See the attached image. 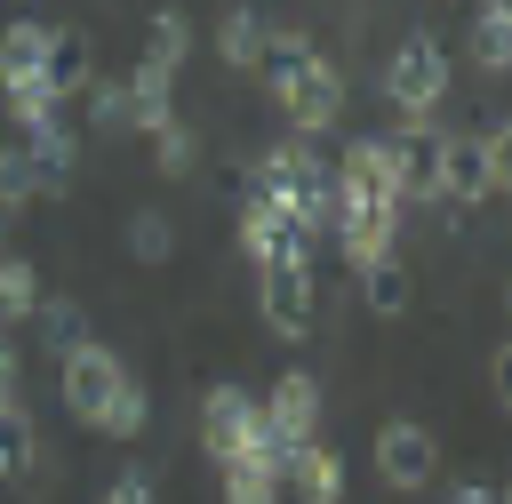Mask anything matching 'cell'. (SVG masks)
Returning a JSON list of instances; mask_svg holds the SVG:
<instances>
[{"label":"cell","mask_w":512,"mask_h":504,"mask_svg":"<svg viewBox=\"0 0 512 504\" xmlns=\"http://www.w3.org/2000/svg\"><path fill=\"white\" fill-rule=\"evenodd\" d=\"M224 504H280V472L272 464H224Z\"/></svg>","instance_id":"484cf974"},{"label":"cell","mask_w":512,"mask_h":504,"mask_svg":"<svg viewBox=\"0 0 512 504\" xmlns=\"http://www.w3.org/2000/svg\"><path fill=\"white\" fill-rule=\"evenodd\" d=\"M264 432H272L280 456H296L304 440H320V376L288 368V376L272 384V400H264Z\"/></svg>","instance_id":"9c48e42d"},{"label":"cell","mask_w":512,"mask_h":504,"mask_svg":"<svg viewBox=\"0 0 512 504\" xmlns=\"http://www.w3.org/2000/svg\"><path fill=\"white\" fill-rule=\"evenodd\" d=\"M256 312H264V328H272L280 344H304V336H312L320 296H312V256H304V248L256 264Z\"/></svg>","instance_id":"5b68a950"},{"label":"cell","mask_w":512,"mask_h":504,"mask_svg":"<svg viewBox=\"0 0 512 504\" xmlns=\"http://www.w3.org/2000/svg\"><path fill=\"white\" fill-rule=\"evenodd\" d=\"M144 416H152L144 384H136V376H120V384H112V400H104V416H96V432H104V440H136V432H144Z\"/></svg>","instance_id":"7402d4cb"},{"label":"cell","mask_w":512,"mask_h":504,"mask_svg":"<svg viewBox=\"0 0 512 504\" xmlns=\"http://www.w3.org/2000/svg\"><path fill=\"white\" fill-rule=\"evenodd\" d=\"M280 480L296 488V504H344V456H336L328 440H304V448L280 464Z\"/></svg>","instance_id":"4fadbf2b"},{"label":"cell","mask_w":512,"mask_h":504,"mask_svg":"<svg viewBox=\"0 0 512 504\" xmlns=\"http://www.w3.org/2000/svg\"><path fill=\"white\" fill-rule=\"evenodd\" d=\"M40 64H48V24H40V16H16V24L0 32V96L24 88V80H48Z\"/></svg>","instance_id":"2e32d148"},{"label":"cell","mask_w":512,"mask_h":504,"mask_svg":"<svg viewBox=\"0 0 512 504\" xmlns=\"http://www.w3.org/2000/svg\"><path fill=\"white\" fill-rule=\"evenodd\" d=\"M32 192H40V184H32V168H24V144H0V224H8Z\"/></svg>","instance_id":"83f0119b"},{"label":"cell","mask_w":512,"mask_h":504,"mask_svg":"<svg viewBox=\"0 0 512 504\" xmlns=\"http://www.w3.org/2000/svg\"><path fill=\"white\" fill-rule=\"evenodd\" d=\"M128 256L136 264H168L176 256V216L168 208H136L128 216Z\"/></svg>","instance_id":"44dd1931"},{"label":"cell","mask_w":512,"mask_h":504,"mask_svg":"<svg viewBox=\"0 0 512 504\" xmlns=\"http://www.w3.org/2000/svg\"><path fill=\"white\" fill-rule=\"evenodd\" d=\"M384 104L400 120H432L448 104V48L432 32H408L392 56H384Z\"/></svg>","instance_id":"277c9868"},{"label":"cell","mask_w":512,"mask_h":504,"mask_svg":"<svg viewBox=\"0 0 512 504\" xmlns=\"http://www.w3.org/2000/svg\"><path fill=\"white\" fill-rule=\"evenodd\" d=\"M184 48H192V24H184L176 8H160V16L144 24V56H136V64H160V72H176V64H184Z\"/></svg>","instance_id":"603a6c76"},{"label":"cell","mask_w":512,"mask_h":504,"mask_svg":"<svg viewBox=\"0 0 512 504\" xmlns=\"http://www.w3.org/2000/svg\"><path fill=\"white\" fill-rule=\"evenodd\" d=\"M80 96H88V120H96L104 136H120V128H128V88H120V80H88Z\"/></svg>","instance_id":"f1b7e54d"},{"label":"cell","mask_w":512,"mask_h":504,"mask_svg":"<svg viewBox=\"0 0 512 504\" xmlns=\"http://www.w3.org/2000/svg\"><path fill=\"white\" fill-rule=\"evenodd\" d=\"M32 328H40L48 360H64V352H80V344H88V312H80L72 296H40V304H32Z\"/></svg>","instance_id":"ffe728a7"},{"label":"cell","mask_w":512,"mask_h":504,"mask_svg":"<svg viewBox=\"0 0 512 504\" xmlns=\"http://www.w3.org/2000/svg\"><path fill=\"white\" fill-rule=\"evenodd\" d=\"M16 384H24V360H16V344H8V328H0V408L16 400Z\"/></svg>","instance_id":"4dcf8cb0"},{"label":"cell","mask_w":512,"mask_h":504,"mask_svg":"<svg viewBox=\"0 0 512 504\" xmlns=\"http://www.w3.org/2000/svg\"><path fill=\"white\" fill-rule=\"evenodd\" d=\"M200 448L216 456V464H288L280 448H272V432H264V408L240 392V384H216L208 392V408H200Z\"/></svg>","instance_id":"3957f363"},{"label":"cell","mask_w":512,"mask_h":504,"mask_svg":"<svg viewBox=\"0 0 512 504\" xmlns=\"http://www.w3.org/2000/svg\"><path fill=\"white\" fill-rule=\"evenodd\" d=\"M472 64L512 72V0H472Z\"/></svg>","instance_id":"d6986e66"},{"label":"cell","mask_w":512,"mask_h":504,"mask_svg":"<svg viewBox=\"0 0 512 504\" xmlns=\"http://www.w3.org/2000/svg\"><path fill=\"white\" fill-rule=\"evenodd\" d=\"M176 120V72H160V64H128V128H168Z\"/></svg>","instance_id":"e0dca14e"},{"label":"cell","mask_w":512,"mask_h":504,"mask_svg":"<svg viewBox=\"0 0 512 504\" xmlns=\"http://www.w3.org/2000/svg\"><path fill=\"white\" fill-rule=\"evenodd\" d=\"M104 504H160V496H152V472H144V464H128V472H112V488H104Z\"/></svg>","instance_id":"f546056e"},{"label":"cell","mask_w":512,"mask_h":504,"mask_svg":"<svg viewBox=\"0 0 512 504\" xmlns=\"http://www.w3.org/2000/svg\"><path fill=\"white\" fill-rule=\"evenodd\" d=\"M24 168H32L40 192H64V184H72V168H80V136L64 128V112H56L48 128H24Z\"/></svg>","instance_id":"7c38bea8"},{"label":"cell","mask_w":512,"mask_h":504,"mask_svg":"<svg viewBox=\"0 0 512 504\" xmlns=\"http://www.w3.org/2000/svg\"><path fill=\"white\" fill-rule=\"evenodd\" d=\"M40 72H48V88H56V104H64V96H80V88L96 80V56H88V32H80V24H48V64H40Z\"/></svg>","instance_id":"5bb4252c"},{"label":"cell","mask_w":512,"mask_h":504,"mask_svg":"<svg viewBox=\"0 0 512 504\" xmlns=\"http://www.w3.org/2000/svg\"><path fill=\"white\" fill-rule=\"evenodd\" d=\"M32 448H40L32 440V416H24V400H8L0 408V480H24L32 472Z\"/></svg>","instance_id":"cb8c5ba5"},{"label":"cell","mask_w":512,"mask_h":504,"mask_svg":"<svg viewBox=\"0 0 512 504\" xmlns=\"http://www.w3.org/2000/svg\"><path fill=\"white\" fill-rule=\"evenodd\" d=\"M152 160H160V176H192V160H200V144H192V128H184V120H168V128H152Z\"/></svg>","instance_id":"4316f807"},{"label":"cell","mask_w":512,"mask_h":504,"mask_svg":"<svg viewBox=\"0 0 512 504\" xmlns=\"http://www.w3.org/2000/svg\"><path fill=\"white\" fill-rule=\"evenodd\" d=\"M264 40H272V24L256 16V0H232V8H224V24H216V56H224L232 72H256Z\"/></svg>","instance_id":"ac0fdd59"},{"label":"cell","mask_w":512,"mask_h":504,"mask_svg":"<svg viewBox=\"0 0 512 504\" xmlns=\"http://www.w3.org/2000/svg\"><path fill=\"white\" fill-rule=\"evenodd\" d=\"M256 80H264V96L288 112V128H296L304 144H320V136L344 120V72H336L304 32H272L264 56H256Z\"/></svg>","instance_id":"6da1fadb"},{"label":"cell","mask_w":512,"mask_h":504,"mask_svg":"<svg viewBox=\"0 0 512 504\" xmlns=\"http://www.w3.org/2000/svg\"><path fill=\"white\" fill-rule=\"evenodd\" d=\"M32 304H40V280H32V264H24V256H0V328L32 320Z\"/></svg>","instance_id":"d4e9b609"},{"label":"cell","mask_w":512,"mask_h":504,"mask_svg":"<svg viewBox=\"0 0 512 504\" xmlns=\"http://www.w3.org/2000/svg\"><path fill=\"white\" fill-rule=\"evenodd\" d=\"M56 368H64V408H72L80 424H96V416H104V400H112V384L128 376V368H120V352H104L96 336H88L80 352H64Z\"/></svg>","instance_id":"30bf717a"},{"label":"cell","mask_w":512,"mask_h":504,"mask_svg":"<svg viewBox=\"0 0 512 504\" xmlns=\"http://www.w3.org/2000/svg\"><path fill=\"white\" fill-rule=\"evenodd\" d=\"M448 504H504L488 480H464V488H448Z\"/></svg>","instance_id":"1f68e13d"},{"label":"cell","mask_w":512,"mask_h":504,"mask_svg":"<svg viewBox=\"0 0 512 504\" xmlns=\"http://www.w3.org/2000/svg\"><path fill=\"white\" fill-rule=\"evenodd\" d=\"M432 200H456V208L496 200V160H488L480 128H440V152H432Z\"/></svg>","instance_id":"8992f818"},{"label":"cell","mask_w":512,"mask_h":504,"mask_svg":"<svg viewBox=\"0 0 512 504\" xmlns=\"http://www.w3.org/2000/svg\"><path fill=\"white\" fill-rule=\"evenodd\" d=\"M296 248L312 256V232H296L264 192H248V200H240V256H248V264H264V256H296Z\"/></svg>","instance_id":"8fae6325"},{"label":"cell","mask_w":512,"mask_h":504,"mask_svg":"<svg viewBox=\"0 0 512 504\" xmlns=\"http://www.w3.org/2000/svg\"><path fill=\"white\" fill-rule=\"evenodd\" d=\"M328 232L344 240V256H352V264H368V256H384V248L400 240V200H384V192H360V184H336Z\"/></svg>","instance_id":"52a82bcc"},{"label":"cell","mask_w":512,"mask_h":504,"mask_svg":"<svg viewBox=\"0 0 512 504\" xmlns=\"http://www.w3.org/2000/svg\"><path fill=\"white\" fill-rule=\"evenodd\" d=\"M256 192H264L296 232H320L328 208H336V168H328L304 136H288V144H272V152L256 160Z\"/></svg>","instance_id":"7a4b0ae2"},{"label":"cell","mask_w":512,"mask_h":504,"mask_svg":"<svg viewBox=\"0 0 512 504\" xmlns=\"http://www.w3.org/2000/svg\"><path fill=\"white\" fill-rule=\"evenodd\" d=\"M360 272V304L376 312V320H400L408 304H416V280H408V264L384 248V256H368V264H352Z\"/></svg>","instance_id":"9a60e30c"},{"label":"cell","mask_w":512,"mask_h":504,"mask_svg":"<svg viewBox=\"0 0 512 504\" xmlns=\"http://www.w3.org/2000/svg\"><path fill=\"white\" fill-rule=\"evenodd\" d=\"M376 480L400 488V496L432 488V480H440V440H432L416 416H384V432H376Z\"/></svg>","instance_id":"ba28073f"}]
</instances>
